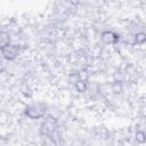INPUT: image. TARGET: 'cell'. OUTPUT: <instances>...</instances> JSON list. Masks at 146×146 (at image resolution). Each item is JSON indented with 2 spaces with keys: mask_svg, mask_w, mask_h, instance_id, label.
Wrapping results in <instances>:
<instances>
[{
  "mask_svg": "<svg viewBox=\"0 0 146 146\" xmlns=\"http://www.w3.org/2000/svg\"><path fill=\"white\" fill-rule=\"evenodd\" d=\"M46 112H47V108L41 103L29 104L27 106H25V110H24V114L31 120H38L43 117L46 115Z\"/></svg>",
  "mask_w": 146,
  "mask_h": 146,
  "instance_id": "6da1fadb",
  "label": "cell"
},
{
  "mask_svg": "<svg viewBox=\"0 0 146 146\" xmlns=\"http://www.w3.org/2000/svg\"><path fill=\"white\" fill-rule=\"evenodd\" d=\"M0 52H1L2 57L6 60H14V59H16L18 57V55L21 52V49H19L18 44L9 43L8 46H6L2 49H0Z\"/></svg>",
  "mask_w": 146,
  "mask_h": 146,
  "instance_id": "7a4b0ae2",
  "label": "cell"
},
{
  "mask_svg": "<svg viewBox=\"0 0 146 146\" xmlns=\"http://www.w3.org/2000/svg\"><path fill=\"white\" fill-rule=\"evenodd\" d=\"M100 38H102V41L105 44H115L119 41V39H120V36L116 33H114L113 31H105V32H103Z\"/></svg>",
  "mask_w": 146,
  "mask_h": 146,
  "instance_id": "3957f363",
  "label": "cell"
},
{
  "mask_svg": "<svg viewBox=\"0 0 146 146\" xmlns=\"http://www.w3.org/2000/svg\"><path fill=\"white\" fill-rule=\"evenodd\" d=\"M10 43V34L6 31H0V49Z\"/></svg>",
  "mask_w": 146,
  "mask_h": 146,
  "instance_id": "277c9868",
  "label": "cell"
},
{
  "mask_svg": "<svg viewBox=\"0 0 146 146\" xmlns=\"http://www.w3.org/2000/svg\"><path fill=\"white\" fill-rule=\"evenodd\" d=\"M74 88H75L76 91H79V92H84V91L88 89L87 81H83V80H76V81L74 82Z\"/></svg>",
  "mask_w": 146,
  "mask_h": 146,
  "instance_id": "5b68a950",
  "label": "cell"
},
{
  "mask_svg": "<svg viewBox=\"0 0 146 146\" xmlns=\"http://www.w3.org/2000/svg\"><path fill=\"white\" fill-rule=\"evenodd\" d=\"M9 121V114L5 111L0 112V125H5Z\"/></svg>",
  "mask_w": 146,
  "mask_h": 146,
  "instance_id": "8992f818",
  "label": "cell"
},
{
  "mask_svg": "<svg viewBox=\"0 0 146 146\" xmlns=\"http://www.w3.org/2000/svg\"><path fill=\"white\" fill-rule=\"evenodd\" d=\"M145 39H146V36H145V34L144 33H137L136 35H135V41L137 42V43H144V41H145Z\"/></svg>",
  "mask_w": 146,
  "mask_h": 146,
  "instance_id": "52a82bcc",
  "label": "cell"
},
{
  "mask_svg": "<svg viewBox=\"0 0 146 146\" xmlns=\"http://www.w3.org/2000/svg\"><path fill=\"white\" fill-rule=\"evenodd\" d=\"M136 139H137L138 143L143 144L145 141V133H144V131H137L136 132Z\"/></svg>",
  "mask_w": 146,
  "mask_h": 146,
  "instance_id": "ba28073f",
  "label": "cell"
}]
</instances>
